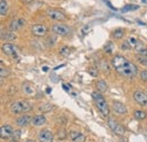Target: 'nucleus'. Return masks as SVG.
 <instances>
[{
	"label": "nucleus",
	"instance_id": "4",
	"mask_svg": "<svg viewBox=\"0 0 147 142\" xmlns=\"http://www.w3.org/2000/svg\"><path fill=\"white\" fill-rule=\"evenodd\" d=\"M47 15H48V17L51 18L52 20H57L59 23L67 19V15L63 11H61L59 9H55V8H49L47 10Z\"/></svg>",
	"mask_w": 147,
	"mask_h": 142
},
{
	"label": "nucleus",
	"instance_id": "2",
	"mask_svg": "<svg viewBox=\"0 0 147 142\" xmlns=\"http://www.w3.org/2000/svg\"><path fill=\"white\" fill-rule=\"evenodd\" d=\"M92 97H93V99H94V103H95L96 107H97L98 111L101 112V114H102L103 116H108L109 113H110V108H109L108 103L105 102L104 97H103L100 92H93Z\"/></svg>",
	"mask_w": 147,
	"mask_h": 142
},
{
	"label": "nucleus",
	"instance_id": "3",
	"mask_svg": "<svg viewBox=\"0 0 147 142\" xmlns=\"http://www.w3.org/2000/svg\"><path fill=\"white\" fill-rule=\"evenodd\" d=\"M31 109H32V105L26 100H17L10 105V112L13 114L26 113V112H30Z\"/></svg>",
	"mask_w": 147,
	"mask_h": 142
},
{
	"label": "nucleus",
	"instance_id": "12",
	"mask_svg": "<svg viewBox=\"0 0 147 142\" xmlns=\"http://www.w3.org/2000/svg\"><path fill=\"white\" fill-rule=\"evenodd\" d=\"M134 99L136 100L137 104H139V105H142V106H144V105L147 104V95L144 91H140V90L135 91V94H134Z\"/></svg>",
	"mask_w": 147,
	"mask_h": 142
},
{
	"label": "nucleus",
	"instance_id": "40",
	"mask_svg": "<svg viewBox=\"0 0 147 142\" xmlns=\"http://www.w3.org/2000/svg\"><path fill=\"white\" fill-rule=\"evenodd\" d=\"M25 142H36V141H34V140H27V141H25Z\"/></svg>",
	"mask_w": 147,
	"mask_h": 142
},
{
	"label": "nucleus",
	"instance_id": "9",
	"mask_svg": "<svg viewBox=\"0 0 147 142\" xmlns=\"http://www.w3.org/2000/svg\"><path fill=\"white\" fill-rule=\"evenodd\" d=\"M14 129L11 127V125L5 124L1 126L0 129V135L2 139H9V138H13L14 135Z\"/></svg>",
	"mask_w": 147,
	"mask_h": 142
},
{
	"label": "nucleus",
	"instance_id": "23",
	"mask_svg": "<svg viewBox=\"0 0 147 142\" xmlns=\"http://www.w3.org/2000/svg\"><path fill=\"white\" fill-rule=\"evenodd\" d=\"M53 109V106L51 105V104H49V103H47V104H42V105H40L38 107V111L40 112H51Z\"/></svg>",
	"mask_w": 147,
	"mask_h": 142
},
{
	"label": "nucleus",
	"instance_id": "27",
	"mask_svg": "<svg viewBox=\"0 0 147 142\" xmlns=\"http://www.w3.org/2000/svg\"><path fill=\"white\" fill-rule=\"evenodd\" d=\"M134 49H135V51H136L137 53H139V52H142L143 50H145L146 48H145V45H144L142 42H139V41H138V42H137V44H136V46H135Z\"/></svg>",
	"mask_w": 147,
	"mask_h": 142
},
{
	"label": "nucleus",
	"instance_id": "21",
	"mask_svg": "<svg viewBox=\"0 0 147 142\" xmlns=\"http://www.w3.org/2000/svg\"><path fill=\"white\" fill-rule=\"evenodd\" d=\"M96 88L101 92H105V91H108V85L104 80H98L97 84H96Z\"/></svg>",
	"mask_w": 147,
	"mask_h": 142
},
{
	"label": "nucleus",
	"instance_id": "6",
	"mask_svg": "<svg viewBox=\"0 0 147 142\" xmlns=\"http://www.w3.org/2000/svg\"><path fill=\"white\" fill-rule=\"evenodd\" d=\"M108 125H109V127L112 130V132H114L117 135H123L125 134V127L122 126V124H120L115 119L109 117Z\"/></svg>",
	"mask_w": 147,
	"mask_h": 142
},
{
	"label": "nucleus",
	"instance_id": "10",
	"mask_svg": "<svg viewBox=\"0 0 147 142\" xmlns=\"http://www.w3.org/2000/svg\"><path fill=\"white\" fill-rule=\"evenodd\" d=\"M37 139L40 142H52L53 141V133L49 130H42L38 133Z\"/></svg>",
	"mask_w": 147,
	"mask_h": 142
},
{
	"label": "nucleus",
	"instance_id": "19",
	"mask_svg": "<svg viewBox=\"0 0 147 142\" xmlns=\"http://www.w3.org/2000/svg\"><path fill=\"white\" fill-rule=\"evenodd\" d=\"M23 91H24L25 94H27V95H33L34 91H35V89H34V87H33L30 82H25V84L23 85Z\"/></svg>",
	"mask_w": 147,
	"mask_h": 142
},
{
	"label": "nucleus",
	"instance_id": "24",
	"mask_svg": "<svg viewBox=\"0 0 147 142\" xmlns=\"http://www.w3.org/2000/svg\"><path fill=\"white\" fill-rule=\"evenodd\" d=\"M135 117L137 120H145L147 117L146 112H144V111H136L135 112Z\"/></svg>",
	"mask_w": 147,
	"mask_h": 142
},
{
	"label": "nucleus",
	"instance_id": "39",
	"mask_svg": "<svg viewBox=\"0 0 147 142\" xmlns=\"http://www.w3.org/2000/svg\"><path fill=\"white\" fill-rule=\"evenodd\" d=\"M43 70H44V71H48V70H49V68H48V67H43Z\"/></svg>",
	"mask_w": 147,
	"mask_h": 142
},
{
	"label": "nucleus",
	"instance_id": "37",
	"mask_svg": "<svg viewBox=\"0 0 147 142\" xmlns=\"http://www.w3.org/2000/svg\"><path fill=\"white\" fill-rule=\"evenodd\" d=\"M62 88L65 89V90H66V91H69V88H68V87H67V86H66V85H62Z\"/></svg>",
	"mask_w": 147,
	"mask_h": 142
},
{
	"label": "nucleus",
	"instance_id": "28",
	"mask_svg": "<svg viewBox=\"0 0 147 142\" xmlns=\"http://www.w3.org/2000/svg\"><path fill=\"white\" fill-rule=\"evenodd\" d=\"M60 54H62L63 56H68L70 54V49L68 46H63L60 49Z\"/></svg>",
	"mask_w": 147,
	"mask_h": 142
},
{
	"label": "nucleus",
	"instance_id": "26",
	"mask_svg": "<svg viewBox=\"0 0 147 142\" xmlns=\"http://www.w3.org/2000/svg\"><path fill=\"white\" fill-rule=\"evenodd\" d=\"M138 8H139V7H138L137 5H127V6L123 7L122 11H123V13H127V11H130V10H136V9H138Z\"/></svg>",
	"mask_w": 147,
	"mask_h": 142
},
{
	"label": "nucleus",
	"instance_id": "38",
	"mask_svg": "<svg viewBox=\"0 0 147 142\" xmlns=\"http://www.w3.org/2000/svg\"><path fill=\"white\" fill-rule=\"evenodd\" d=\"M51 90H52L51 88H47V92H48V94H50V92H51Z\"/></svg>",
	"mask_w": 147,
	"mask_h": 142
},
{
	"label": "nucleus",
	"instance_id": "1",
	"mask_svg": "<svg viewBox=\"0 0 147 142\" xmlns=\"http://www.w3.org/2000/svg\"><path fill=\"white\" fill-rule=\"evenodd\" d=\"M111 64L119 74L125 77H135L138 72L137 67L122 55L113 56L111 60Z\"/></svg>",
	"mask_w": 147,
	"mask_h": 142
},
{
	"label": "nucleus",
	"instance_id": "35",
	"mask_svg": "<svg viewBox=\"0 0 147 142\" xmlns=\"http://www.w3.org/2000/svg\"><path fill=\"white\" fill-rule=\"evenodd\" d=\"M90 73L92 74L93 77H96V76H97V70H95L94 68H91V69H90Z\"/></svg>",
	"mask_w": 147,
	"mask_h": 142
},
{
	"label": "nucleus",
	"instance_id": "42",
	"mask_svg": "<svg viewBox=\"0 0 147 142\" xmlns=\"http://www.w3.org/2000/svg\"><path fill=\"white\" fill-rule=\"evenodd\" d=\"M143 2H144V3H145V2H146V0H143Z\"/></svg>",
	"mask_w": 147,
	"mask_h": 142
},
{
	"label": "nucleus",
	"instance_id": "16",
	"mask_svg": "<svg viewBox=\"0 0 147 142\" xmlns=\"http://www.w3.org/2000/svg\"><path fill=\"white\" fill-rule=\"evenodd\" d=\"M69 137L74 142H84L85 141V135L82 134L80 132H77V131H70L69 133Z\"/></svg>",
	"mask_w": 147,
	"mask_h": 142
},
{
	"label": "nucleus",
	"instance_id": "32",
	"mask_svg": "<svg viewBox=\"0 0 147 142\" xmlns=\"http://www.w3.org/2000/svg\"><path fill=\"white\" fill-rule=\"evenodd\" d=\"M121 49L122 50H129V49H131V46H130V44H129V42L128 41H126V42H123L122 44H121Z\"/></svg>",
	"mask_w": 147,
	"mask_h": 142
},
{
	"label": "nucleus",
	"instance_id": "22",
	"mask_svg": "<svg viewBox=\"0 0 147 142\" xmlns=\"http://www.w3.org/2000/svg\"><path fill=\"white\" fill-rule=\"evenodd\" d=\"M112 35H113V37H114L115 40H120V38H122L123 35H125V31H123L122 28H117V29L112 33Z\"/></svg>",
	"mask_w": 147,
	"mask_h": 142
},
{
	"label": "nucleus",
	"instance_id": "25",
	"mask_svg": "<svg viewBox=\"0 0 147 142\" xmlns=\"http://www.w3.org/2000/svg\"><path fill=\"white\" fill-rule=\"evenodd\" d=\"M113 49H114V45H113L112 42H108V43L104 45V48H103V50H104L107 53H112V52H113Z\"/></svg>",
	"mask_w": 147,
	"mask_h": 142
},
{
	"label": "nucleus",
	"instance_id": "7",
	"mask_svg": "<svg viewBox=\"0 0 147 142\" xmlns=\"http://www.w3.org/2000/svg\"><path fill=\"white\" fill-rule=\"evenodd\" d=\"M31 31H32V34L34 36H36V37H42V36L47 35V33H48V27H47L45 25H43V24H35V25L32 26Z\"/></svg>",
	"mask_w": 147,
	"mask_h": 142
},
{
	"label": "nucleus",
	"instance_id": "34",
	"mask_svg": "<svg viewBox=\"0 0 147 142\" xmlns=\"http://www.w3.org/2000/svg\"><path fill=\"white\" fill-rule=\"evenodd\" d=\"M19 137H20V131L19 130H15L14 131V135H13V139H19Z\"/></svg>",
	"mask_w": 147,
	"mask_h": 142
},
{
	"label": "nucleus",
	"instance_id": "15",
	"mask_svg": "<svg viewBox=\"0 0 147 142\" xmlns=\"http://www.w3.org/2000/svg\"><path fill=\"white\" fill-rule=\"evenodd\" d=\"M47 123V119L43 114H38L32 117V124L34 126H42Z\"/></svg>",
	"mask_w": 147,
	"mask_h": 142
},
{
	"label": "nucleus",
	"instance_id": "36",
	"mask_svg": "<svg viewBox=\"0 0 147 142\" xmlns=\"http://www.w3.org/2000/svg\"><path fill=\"white\" fill-rule=\"evenodd\" d=\"M32 1H34V0H22V2H24V3H30Z\"/></svg>",
	"mask_w": 147,
	"mask_h": 142
},
{
	"label": "nucleus",
	"instance_id": "5",
	"mask_svg": "<svg viewBox=\"0 0 147 142\" xmlns=\"http://www.w3.org/2000/svg\"><path fill=\"white\" fill-rule=\"evenodd\" d=\"M51 29L52 32L55 33L57 35L60 36H67L69 33H70V27L66 24H61V23H57V24H53L51 26Z\"/></svg>",
	"mask_w": 147,
	"mask_h": 142
},
{
	"label": "nucleus",
	"instance_id": "17",
	"mask_svg": "<svg viewBox=\"0 0 147 142\" xmlns=\"http://www.w3.org/2000/svg\"><path fill=\"white\" fill-rule=\"evenodd\" d=\"M137 61H138L142 66L147 67V49L143 50V51L139 52V53H137Z\"/></svg>",
	"mask_w": 147,
	"mask_h": 142
},
{
	"label": "nucleus",
	"instance_id": "33",
	"mask_svg": "<svg viewBox=\"0 0 147 142\" xmlns=\"http://www.w3.org/2000/svg\"><path fill=\"white\" fill-rule=\"evenodd\" d=\"M140 79H142L143 81L147 82V70H144L140 72Z\"/></svg>",
	"mask_w": 147,
	"mask_h": 142
},
{
	"label": "nucleus",
	"instance_id": "29",
	"mask_svg": "<svg viewBox=\"0 0 147 142\" xmlns=\"http://www.w3.org/2000/svg\"><path fill=\"white\" fill-rule=\"evenodd\" d=\"M66 137H67V132H66L63 129H61V130H59V131H58V138H59L60 140L66 139Z\"/></svg>",
	"mask_w": 147,
	"mask_h": 142
},
{
	"label": "nucleus",
	"instance_id": "8",
	"mask_svg": "<svg viewBox=\"0 0 147 142\" xmlns=\"http://www.w3.org/2000/svg\"><path fill=\"white\" fill-rule=\"evenodd\" d=\"M1 50H2L3 53L6 54V55H8V56H16V55H17L16 46L13 45V44L9 43V42H5V43L2 44V46H1Z\"/></svg>",
	"mask_w": 147,
	"mask_h": 142
},
{
	"label": "nucleus",
	"instance_id": "41",
	"mask_svg": "<svg viewBox=\"0 0 147 142\" xmlns=\"http://www.w3.org/2000/svg\"><path fill=\"white\" fill-rule=\"evenodd\" d=\"M10 142H17V140H16V139H15V140L13 139V140H11V141H10Z\"/></svg>",
	"mask_w": 147,
	"mask_h": 142
},
{
	"label": "nucleus",
	"instance_id": "30",
	"mask_svg": "<svg viewBox=\"0 0 147 142\" xmlns=\"http://www.w3.org/2000/svg\"><path fill=\"white\" fill-rule=\"evenodd\" d=\"M0 76H1V80H3L7 76H8V70L5 69L3 67H1V72H0Z\"/></svg>",
	"mask_w": 147,
	"mask_h": 142
},
{
	"label": "nucleus",
	"instance_id": "11",
	"mask_svg": "<svg viewBox=\"0 0 147 142\" xmlns=\"http://www.w3.org/2000/svg\"><path fill=\"white\" fill-rule=\"evenodd\" d=\"M25 24H26V21L24 18H15L9 23V29L13 32H16V31L20 29Z\"/></svg>",
	"mask_w": 147,
	"mask_h": 142
},
{
	"label": "nucleus",
	"instance_id": "31",
	"mask_svg": "<svg viewBox=\"0 0 147 142\" xmlns=\"http://www.w3.org/2000/svg\"><path fill=\"white\" fill-rule=\"evenodd\" d=\"M128 42H129V44H130V46H131V48H135L138 41H137L135 37H132V36H131V37H130V38L128 40Z\"/></svg>",
	"mask_w": 147,
	"mask_h": 142
},
{
	"label": "nucleus",
	"instance_id": "14",
	"mask_svg": "<svg viewBox=\"0 0 147 142\" xmlns=\"http://www.w3.org/2000/svg\"><path fill=\"white\" fill-rule=\"evenodd\" d=\"M112 109H113L115 113L120 114V115L127 113V107H126V105H123V104L120 103V102H113V103H112Z\"/></svg>",
	"mask_w": 147,
	"mask_h": 142
},
{
	"label": "nucleus",
	"instance_id": "20",
	"mask_svg": "<svg viewBox=\"0 0 147 142\" xmlns=\"http://www.w3.org/2000/svg\"><path fill=\"white\" fill-rule=\"evenodd\" d=\"M7 13H8V3H7L6 0H1V2H0V15L3 17V16L7 15Z\"/></svg>",
	"mask_w": 147,
	"mask_h": 142
},
{
	"label": "nucleus",
	"instance_id": "18",
	"mask_svg": "<svg viewBox=\"0 0 147 142\" xmlns=\"http://www.w3.org/2000/svg\"><path fill=\"white\" fill-rule=\"evenodd\" d=\"M16 34H15V32H13V31H8V32H6V33H3L2 32V34H1V38L3 40V41H6V42H13V41H15L16 40Z\"/></svg>",
	"mask_w": 147,
	"mask_h": 142
},
{
	"label": "nucleus",
	"instance_id": "13",
	"mask_svg": "<svg viewBox=\"0 0 147 142\" xmlns=\"http://www.w3.org/2000/svg\"><path fill=\"white\" fill-rule=\"evenodd\" d=\"M16 123H17V125H18L19 127L27 126L30 123H32V116H30V115H27V114H24V115H22L20 117L17 119Z\"/></svg>",
	"mask_w": 147,
	"mask_h": 142
}]
</instances>
